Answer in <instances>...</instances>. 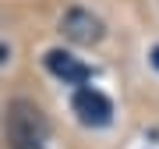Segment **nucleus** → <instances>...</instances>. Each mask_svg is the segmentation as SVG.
<instances>
[{"label": "nucleus", "instance_id": "nucleus-5", "mask_svg": "<svg viewBox=\"0 0 159 149\" xmlns=\"http://www.w3.org/2000/svg\"><path fill=\"white\" fill-rule=\"evenodd\" d=\"M148 60H152V68L159 71V46H152V53H148Z\"/></svg>", "mask_w": 159, "mask_h": 149}, {"label": "nucleus", "instance_id": "nucleus-4", "mask_svg": "<svg viewBox=\"0 0 159 149\" xmlns=\"http://www.w3.org/2000/svg\"><path fill=\"white\" fill-rule=\"evenodd\" d=\"M46 68L57 74V78H64L67 85H85L89 74H92L85 64H81L78 57H71L67 50H50V53H46Z\"/></svg>", "mask_w": 159, "mask_h": 149}, {"label": "nucleus", "instance_id": "nucleus-3", "mask_svg": "<svg viewBox=\"0 0 159 149\" xmlns=\"http://www.w3.org/2000/svg\"><path fill=\"white\" fill-rule=\"evenodd\" d=\"M74 114L81 117V124H92V128H102L113 121V103L102 96L99 89H78L74 92Z\"/></svg>", "mask_w": 159, "mask_h": 149}, {"label": "nucleus", "instance_id": "nucleus-6", "mask_svg": "<svg viewBox=\"0 0 159 149\" xmlns=\"http://www.w3.org/2000/svg\"><path fill=\"white\" fill-rule=\"evenodd\" d=\"M14 149H43V146H14Z\"/></svg>", "mask_w": 159, "mask_h": 149}, {"label": "nucleus", "instance_id": "nucleus-2", "mask_svg": "<svg viewBox=\"0 0 159 149\" xmlns=\"http://www.w3.org/2000/svg\"><path fill=\"white\" fill-rule=\"evenodd\" d=\"M60 29H64V36H67L71 43H78V46H96L102 39V22L92 11H85V7H71V11L64 14Z\"/></svg>", "mask_w": 159, "mask_h": 149}, {"label": "nucleus", "instance_id": "nucleus-1", "mask_svg": "<svg viewBox=\"0 0 159 149\" xmlns=\"http://www.w3.org/2000/svg\"><path fill=\"white\" fill-rule=\"evenodd\" d=\"M46 132H50V124H46L43 110L29 103V99H14L11 107H7V135H11L14 146H39Z\"/></svg>", "mask_w": 159, "mask_h": 149}]
</instances>
